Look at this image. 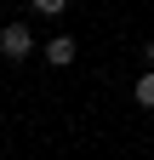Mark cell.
<instances>
[{
    "label": "cell",
    "instance_id": "1",
    "mask_svg": "<svg viewBox=\"0 0 154 160\" xmlns=\"http://www.w3.org/2000/svg\"><path fill=\"white\" fill-rule=\"evenodd\" d=\"M29 52H34L29 23H6V29H0V57H6V63H23Z\"/></svg>",
    "mask_w": 154,
    "mask_h": 160
},
{
    "label": "cell",
    "instance_id": "2",
    "mask_svg": "<svg viewBox=\"0 0 154 160\" xmlns=\"http://www.w3.org/2000/svg\"><path fill=\"white\" fill-rule=\"evenodd\" d=\"M74 52H80V46H74L69 34H51V40H46V63H51V69H69Z\"/></svg>",
    "mask_w": 154,
    "mask_h": 160
},
{
    "label": "cell",
    "instance_id": "3",
    "mask_svg": "<svg viewBox=\"0 0 154 160\" xmlns=\"http://www.w3.org/2000/svg\"><path fill=\"white\" fill-rule=\"evenodd\" d=\"M131 97H137V109H154V69H148V74H137Z\"/></svg>",
    "mask_w": 154,
    "mask_h": 160
},
{
    "label": "cell",
    "instance_id": "4",
    "mask_svg": "<svg viewBox=\"0 0 154 160\" xmlns=\"http://www.w3.org/2000/svg\"><path fill=\"white\" fill-rule=\"evenodd\" d=\"M63 6H69V0H34V12H46V17H57Z\"/></svg>",
    "mask_w": 154,
    "mask_h": 160
},
{
    "label": "cell",
    "instance_id": "5",
    "mask_svg": "<svg viewBox=\"0 0 154 160\" xmlns=\"http://www.w3.org/2000/svg\"><path fill=\"white\" fill-rule=\"evenodd\" d=\"M143 63H148V69H154V40H143Z\"/></svg>",
    "mask_w": 154,
    "mask_h": 160
}]
</instances>
